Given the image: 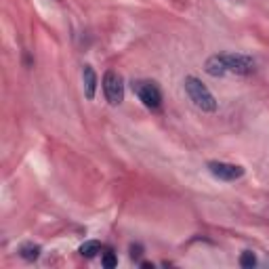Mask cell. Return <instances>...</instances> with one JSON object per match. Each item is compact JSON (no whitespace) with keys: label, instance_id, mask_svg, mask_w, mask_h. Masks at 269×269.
<instances>
[{"label":"cell","instance_id":"obj_1","mask_svg":"<svg viewBox=\"0 0 269 269\" xmlns=\"http://www.w3.org/2000/svg\"><path fill=\"white\" fill-rule=\"evenodd\" d=\"M255 59L248 55H240V53H219L206 59L204 70L208 76L219 78L225 74H238V76H251L255 72Z\"/></svg>","mask_w":269,"mask_h":269},{"label":"cell","instance_id":"obj_2","mask_svg":"<svg viewBox=\"0 0 269 269\" xmlns=\"http://www.w3.org/2000/svg\"><path fill=\"white\" fill-rule=\"evenodd\" d=\"M185 91H187V95H189V99L194 101V105L198 110H202V112H208V114H213V112H217V99L213 97V93H210L208 89H206V84H202L196 76H187L185 78Z\"/></svg>","mask_w":269,"mask_h":269},{"label":"cell","instance_id":"obj_3","mask_svg":"<svg viewBox=\"0 0 269 269\" xmlns=\"http://www.w3.org/2000/svg\"><path fill=\"white\" fill-rule=\"evenodd\" d=\"M133 93L139 97V101L149 110H160L162 93L156 82L151 80H133Z\"/></svg>","mask_w":269,"mask_h":269},{"label":"cell","instance_id":"obj_4","mask_svg":"<svg viewBox=\"0 0 269 269\" xmlns=\"http://www.w3.org/2000/svg\"><path fill=\"white\" fill-rule=\"evenodd\" d=\"M103 95L110 105H120L124 101V80L118 72L108 70L103 74Z\"/></svg>","mask_w":269,"mask_h":269},{"label":"cell","instance_id":"obj_5","mask_svg":"<svg viewBox=\"0 0 269 269\" xmlns=\"http://www.w3.org/2000/svg\"><path fill=\"white\" fill-rule=\"evenodd\" d=\"M208 170L210 175L221 179V181H238L244 177V168L238 164H229V162H219V160H210L208 162Z\"/></svg>","mask_w":269,"mask_h":269},{"label":"cell","instance_id":"obj_6","mask_svg":"<svg viewBox=\"0 0 269 269\" xmlns=\"http://www.w3.org/2000/svg\"><path fill=\"white\" fill-rule=\"evenodd\" d=\"M82 84H84V95L86 99H95V93H97V74L91 65H84L82 70Z\"/></svg>","mask_w":269,"mask_h":269},{"label":"cell","instance_id":"obj_7","mask_svg":"<svg viewBox=\"0 0 269 269\" xmlns=\"http://www.w3.org/2000/svg\"><path fill=\"white\" fill-rule=\"evenodd\" d=\"M40 251L42 248L38 244H23L21 248H19V257L25 259V261H36V259L40 257Z\"/></svg>","mask_w":269,"mask_h":269},{"label":"cell","instance_id":"obj_8","mask_svg":"<svg viewBox=\"0 0 269 269\" xmlns=\"http://www.w3.org/2000/svg\"><path fill=\"white\" fill-rule=\"evenodd\" d=\"M97 253H101V244L97 242V240H89V242H84V244L80 246V255H82L84 259H93Z\"/></svg>","mask_w":269,"mask_h":269},{"label":"cell","instance_id":"obj_9","mask_svg":"<svg viewBox=\"0 0 269 269\" xmlns=\"http://www.w3.org/2000/svg\"><path fill=\"white\" fill-rule=\"evenodd\" d=\"M240 265H242L244 269H253V267L257 265V257H255V253L244 251L242 255H240Z\"/></svg>","mask_w":269,"mask_h":269},{"label":"cell","instance_id":"obj_10","mask_svg":"<svg viewBox=\"0 0 269 269\" xmlns=\"http://www.w3.org/2000/svg\"><path fill=\"white\" fill-rule=\"evenodd\" d=\"M101 263H103V267H108V269H112V267H116L118 265V257L114 255L112 251H108L103 257H101Z\"/></svg>","mask_w":269,"mask_h":269},{"label":"cell","instance_id":"obj_11","mask_svg":"<svg viewBox=\"0 0 269 269\" xmlns=\"http://www.w3.org/2000/svg\"><path fill=\"white\" fill-rule=\"evenodd\" d=\"M141 255H143V248L139 244H133L131 246V257L133 259H141Z\"/></svg>","mask_w":269,"mask_h":269}]
</instances>
